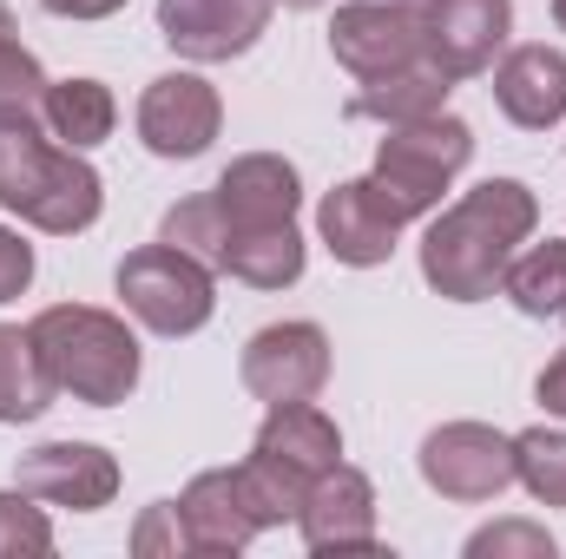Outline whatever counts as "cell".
Segmentation results:
<instances>
[{
	"label": "cell",
	"instance_id": "6da1fadb",
	"mask_svg": "<svg viewBox=\"0 0 566 559\" xmlns=\"http://www.w3.org/2000/svg\"><path fill=\"white\" fill-rule=\"evenodd\" d=\"M541 204L521 178H488L474 184L461 204H448L422 238V277L428 289H441L448 303H481L494 296L514 251L534 238Z\"/></svg>",
	"mask_w": 566,
	"mask_h": 559
},
{
	"label": "cell",
	"instance_id": "7a4b0ae2",
	"mask_svg": "<svg viewBox=\"0 0 566 559\" xmlns=\"http://www.w3.org/2000/svg\"><path fill=\"white\" fill-rule=\"evenodd\" d=\"M0 204L46 238H73L99 218L106 184L73 145H53L40 106H0Z\"/></svg>",
	"mask_w": 566,
	"mask_h": 559
},
{
	"label": "cell",
	"instance_id": "3957f363",
	"mask_svg": "<svg viewBox=\"0 0 566 559\" xmlns=\"http://www.w3.org/2000/svg\"><path fill=\"white\" fill-rule=\"evenodd\" d=\"M27 329H33L60 395L86 402V409H113L139 389V336L126 329V316L93 309V303H53Z\"/></svg>",
	"mask_w": 566,
	"mask_h": 559
},
{
	"label": "cell",
	"instance_id": "277c9868",
	"mask_svg": "<svg viewBox=\"0 0 566 559\" xmlns=\"http://www.w3.org/2000/svg\"><path fill=\"white\" fill-rule=\"evenodd\" d=\"M336 461H343V434H336V421L323 415L316 402L271 409L264 428H258V441H251V461H244V481H251V494H258L264 527L296 520L310 481L329 474Z\"/></svg>",
	"mask_w": 566,
	"mask_h": 559
},
{
	"label": "cell",
	"instance_id": "5b68a950",
	"mask_svg": "<svg viewBox=\"0 0 566 559\" xmlns=\"http://www.w3.org/2000/svg\"><path fill=\"white\" fill-rule=\"evenodd\" d=\"M468 158H474V133L448 113H428V119H409V126H389V139L376 151V171H369V191L409 231L416 218H428L441 204V191L454 184V171Z\"/></svg>",
	"mask_w": 566,
	"mask_h": 559
},
{
	"label": "cell",
	"instance_id": "8992f818",
	"mask_svg": "<svg viewBox=\"0 0 566 559\" xmlns=\"http://www.w3.org/2000/svg\"><path fill=\"white\" fill-rule=\"evenodd\" d=\"M119 303L151 336H191L218 309V271L158 238V244H145V251H133L119 264Z\"/></svg>",
	"mask_w": 566,
	"mask_h": 559
},
{
	"label": "cell",
	"instance_id": "52a82bcc",
	"mask_svg": "<svg viewBox=\"0 0 566 559\" xmlns=\"http://www.w3.org/2000/svg\"><path fill=\"white\" fill-rule=\"evenodd\" d=\"M329 53H336V66H343L356 86L422 66L428 60L422 0H349V7H336V20H329Z\"/></svg>",
	"mask_w": 566,
	"mask_h": 559
},
{
	"label": "cell",
	"instance_id": "ba28073f",
	"mask_svg": "<svg viewBox=\"0 0 566 559\" xmlns=\"http://www.w3.org/2000/svg\"><path fill=\"white\" fill-rule=\"evenodd\" d=\"M422 481L441 500L481 507L501 500L514 487V434L488 428V421H448L422 441Z\"/></svg>",
	"mask_w": 566,
	"mask_h": 559
},
{
	"label": "cell",
	"instance_id": "9c48e42d",
	"mask_svg": "<svg viewBox=\"0 0 566 559\" xmlns=\"http://www.w3.org/2000/svg\"><path fill=\"white\" fill-rule=\"evenodd\" d=\"M244 389L264 402V409H290V402H316L323 382H329V336L316 323H271L244 342V362H238Z\"/></svg>",
	"mask_w": 566,
	"mask_h": 559
},
{
	"label": "cell",
	"instance_id": "30bf717a",
	"mask_svg": "<svg viewBox=\"0 0 566 559\" xmlns=\"http://www.w3.org/2000/svg\"><path fill=\"white\" fill-rule=\"evenodd\" d=\"M296 527H303V547L316 559H349V553H382L376 540V487L363 467H329L310 481L303 507H296Z\"/></svg>",
	"mask_w": 566,
	"mask_h": 559
},
{
	"label": "cell",
	"instance_id": "8fae6325",
	"mask_svg": "<svg viewBox=\"0 0 566 559\" xmlns=\"http://www.w3.org/2000/svg\"><path fill=\"white\" fill-rule=\"evenodd\" d=\"M271 7L277 0H158V33L171 53L218 66V60H238L264 40Z\"/></svg>",
	"mask_w": 566,
	"mask_h": 559
},
{
	"label": "cell",
	"instance_id": "7c38bea8",
	"mask_svg": "<svg viewBox=\"0 0 566 559\" xmlns=\"http://www.w3.org/2000/svg\"><path fill=\"white\" fill-rule=\"evenodd\" d=\"M224 126V106H218V86L198 80V73H158L139 99V139L151 158H198L211 151Z\"/></svg>",
	"mask_w": 566,
	"mask_h": 559
},
{
	"label": "cell",
	"instance_id": "4fadbf2b",
	"mask_svg": "<svg viewBox=\"0 0 566 559\" xmlns=\"http://www.w3.org/2000/svg\"><path fill=\"white\" fill-rule=\"evenodd\" d=\"M13 487H27L40 507H73V514H99L119 494V461L93 441H46L33 454H20Z\"/></svg>",
	"mask_w": 566,
	"mask_h": 559
},
{
	"label": "cell",
	"instance_id": "5bb4252c",
	"mask_svg": "<svg viewBox=\"0 0 566 559\" xmlns=\"http://www.w3.org/2000/svg\"><path fill=\"white\" fill-rule=\"evenodd\" d=\"M507 33H514V0H422L428 60H434L448 80L488 73Z\"/></svg>",
	"mask_w": 566,
	"mask_h": 559
},
{
	"label": "cell",
	"instance_id": "9a60e30c",
	"mask_svg": "<svg viewBox=\"0 0 566 559\" xmlns=\"http://www.w3.org/2000/svg\"><path fill=\"white\" fill-rule=\"evenodd\" d=\"M178 514H185V527H191V547L211 553V559L244 553V547L264 534V514H258V494H251L244 467H211V474H198V481L185 487Z\"/></svg>",
	"mask_w": 566,
	"mask_h": 559
},
{
	"label": "cell",
	"instance_id": "2e32d148",
	"mask_svg": "<svg viewBox=\"0 0 566 559\" xmlns=\"http://www.w3.org/2000/svg\"><path fill=\"white\" fill-rule=\"evenodd\" d=\"M224 224L238 231H258V224H296V204H303V178L296 165L277 151H244L224 165V178L211 184Z\"/></svg>",
	"mask_w": 566,
	"mask_h": 559
},
{
	"label": "cell",
	"instance_id": "e0dca14e",
	"mask_svg": "<svg viewBox=\"0 0 566 559\" xmlns=\"http://www.w3.org/2000/svg\"><path fill=\"white\" fill-rule=\"evenodd\" d=\"M316 231H323L329 257L349 264V271H376V264H389V251H396V238H402V224L382 211V198L369 191V178L336 184V191L316 204Z\"/></svg>",
	"mask_w": 566,
	"mask_h": 559
},
{
	"label": "cell",
	"instance_id": "ac0fdd59",
	"mask_svg": "<svg viewBox=\"0 0 566 559\" xmlns=\"http://www.w3.org/2000/svg\"><path fill=\"white\" fill-rule=\"evenodd\" d=\"M494 106L521 133H547L566 119V53L554 46H514L494 66Z\"/></svg>",
	"mask_w": 566,
	"mask_h": 559
},
{
	"label": "cell",
	"instance_id": "d6986e66",
	"mask_svg": "<svg viewBox=\"0 0 566 559\" xmlns=\"http://www.w3.org/2000/svg\"><path fill=\"white\" fill-rule=\"evenodd\" d=\"M53 395H60V382H53V369H46L33 329L0 323V421H7V428L40 421L53 409Z\"/></svg>",
	"mask_w": 566,
	"mask_h": 559
},
{
	"label": "cell",
	"instance_id": "ffe728a7",
	"mask_svg": "<svg viewBox=\"0 0 566 559\" xmlns=\"http://www.w3.org/2000/svg\"><path fill=\"white\" fill-rule=\"evenodd\" d=\"M303 238H296V224H258V231H224V277L251 283V289H283V283L303 277Z\"/></svg>",
	"mask_w": 566,
	"mask_h": 559
},
{
	"label": "cell",
	"instance_id": "44dd1931",
	"mask_svg": "<svg viewBox=\"0 0 566 559\" xmlns=\"http://www.w3.org/2000/svg\"><path fill=\"white\" fill-rule=\"evenodd\" d=\"M448 93H454V80L422 60V66H409V73H389V80H369L356 99H349V119H382V126H409V119H428V113H441L448 106Z\"/></svg>",
	"mask_w": 566,
	"mask_h": 559
},
{
	"label": "cell",
	"instance_id": "7402d4cb",
	"mask_svg": "<svg viewBox=\"0 0 566 559\" xmlns=\"http://www.w3.org/2000/svg\"><path fill=\"white\" fill-rule=\"evenodd\" d=\"M40 119H46V133L60 145L93 151L99 139H113L119 106H113V93H106L99 80H53V86L40 93Z\"/></svg>",
	"mask_w": 566,
	"mask_h": 559
},
{
	"label": "cell",
	"instance_id": "603a6c76",
	"mask_svg": "<svg viewBox=\"0 0 566 559\" xmlns=\"http://www.w3.org/2000/svg\"><path fill=\"white\" fill-rule=\"evenodd\" d=\"M507 303L521 309V316H534V323H560L566 316V244H534V251H514V264H507Z\"/></svg>",
	"mask_w": 566,
	"mask_h": 559
},
{
	"label": "cell",
	"instance_id": "cb8c5ba5",
	"mask_svg": "<svg viewBox=\"0 0 566 559\" xmlns=\"http://www.w3.org/2000/svg\"><path fill=\"white\" fill-rule=\"evenodd\" d=\"M514 481L541 507H566V428H527V434H514Z\"/></svg>",
	"mask_w": 566,
	"mask_h": 559
},
{
	"label": "cell",
	"instance_id": "d4e9b609",
	"mask_svg": "<svg viewBox=\"0 0 566 559\" xmlns=\"http://www.w3.org/2000/svg\"><path fill=\"white\" fill-rule=\"evenodd\" d=\"M224 211H218V198L211 191H198V198H178L171 211H165V224H158V238L165 244H178V251H191L198 264H224Z\"/></svg>",
	"mask_w": 566,
	"mask_h": 559
},
{
	"label": "cell",
	"instance_id": "484cf974",
	"mask_svg": "<svg viewBox=\"0 0 566 559\" xmlns=\"http://www.w3.org/2000/svg\"><path fill=\"white\" fill-rule=\"evenodd\" d=\"M40 553H53V520H46V507H40L27 487L0 494V559H40Z\"/></svg>",
	"mask_w": 566,
	"mask_h": 559
},
{
	"label": "cell",
	"instance_id": "4316f807",
	"mask_svg": "<svg viewBox=\"0 0 566 559\" xmlns=\"http://www.w3.org/2000/svg\"><path fill=\"white\" fill-rule=\"evenodd\" d=\"M53 80L40 73V60L20 46V33H13V13L0 7V106H40V93H46Z\"/></svg>",
	"mask_w": 566,
	"mask_h": 559
},
{
	"label": "cell",
	"instance_id": "83f0119b",
	"mask_svg": "<svg viewBox=\"0 0 566 559\" xmlns=\"http://www.w3.org/2000/svg\"><path fill=\"white\" fill-rule=\"evenodd\" d=\"M468 559H554V540L534 520H494L468 540Z\"/></svg>",
	"mask_w": 566,
	"mask_h": 559
},
{
	"label": "cell",
	"instance_id": "f1b7e54d",
	"mask_svg": "<svg viewBox=\"0 0 566 559\" xmlns=\"http://www.w3.org/2000/svg\"><path fill=\"white\" fill-rule=\"evenodd\" d=\"M133 553H139V559H185V553H198V547H191V527H185V514H178V500L145 507L139 527H133Z\"/></svg>",
	"mask_w": 566,
	"mask_h": 559
},
{
	"label": "cell",
	"instance_id": "f546056e",
	"mask_svg": "<svg viewBox=\"0 0 566 559\" xmlns=\"http://www.w3.org/2000/svg\"><path fill=\"white\" fill-rule=\"evenodd\" d=\"M27 283H33V244L0 224V303H13Z\"/></svg>",
	"mask_w": 566,
	"mask_h": 559
},
{
	"label": "cell",
	"instance_id": "4dcf8cb0",
	"mask_svg": "<svg viewBox=\"0 0 566 559\" xmlns=\"http://www.w3.org/2000/svg\"><path fill=\"white\" fill-rule=\"evenodd\" d=\"M534 395H541V409L547 415H566V349L541 369V382H534Z\"/></svg>",
	"mask_w": 566,
	"mask_h": 559
},
{
	"label": "cell",
	"instance_id": "1f68e13d",
	"mask_svg": "<svg viewBox=\"0 0 566 559\" xmlns=\"http://www.w3.org/2000/svg\"><path fill=\"white\" fill-rule=\"evenodd\" d=\"M46 13H60V20H113L126 0H40Z\"/></svg>",
	"mask_w": 566,
	"mask_h": 559
},
{
	"label": "cell",
	"instance_id": "d6a6232c",
	"mask_svg": "<svg viewBox=\"0 0 566 559\" xmlns=\"http://www.w3.org/2000/svg\"><path fill=\"white\" fill-rule=\"evenodd\" d=\"M283 7H296V13H310V7H323V0H283Z\"/></svg>",
	"mask_w": 566,
	"mask_h": 559
},
{
	"label": "cell",
	"instance_id": "836d02e7",
	"mask_svg": "<svg viewBox=\"0 0 566 559\" xmlns=\"http://www.w3.org/2000/svg\"><path fill=\"white\" fill-rule=\"evenodd\" d=\"M554 20H560V33H566V0H554Z\"/></svg>",
	"mask_w": 566,
	"mask_h": 559
}]
</instances>
